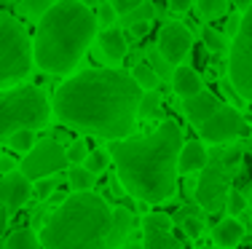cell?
I'll use <instances>...</instances> for the list:
<instances>
[{"label": "cell", "instance_id": "cell-18", "mask_svg": "<svg viewBox=\"0 0 252 249\" xmlns=\"http://www.w3.org/2000/svg\"><path fill=\"white\" fill-rule=\"evenodd\" d=\"M244 239V225L236 220V217H228V220L218 222L212 230V241L215 247H223V249H233L239 241Z\"/></svg>", "mask_w": 252, "mask_h": 249}, {"label": "cell", "instance_id": "cell-6", "mask_svg": "<svg viewBox=\"0 0 252 249\" xmlns=\"http://www.w3.org/2000/svg\"><path fill=\"white\" fill-rule=\"evenodd\" d=\"M32 40L25 25L0 11V88L19 86L32 73Z\"/></svg>", "mask_w": 252, "mask_h": 249}, {"label": "cell", "instance_id": "cell-8", "mask_svg": "<svg viewBox=\"0 0 252 249\" xmlns=\"http://www.w3.org/2000/svg\"><path fill=\"white\" fill-rule=\"evenodd\" d=\"M228 81L239 97L252 102V5L244 8L239 29L233 32V49L228 56Z\"/></svg>", "mask_w": 252, "mask_h": 249}, {"label": "cell", "instance_id": "cell-43", "mask_svg": "<svg viewBox=\"0 0 252 249\" xmlns=\"http://www.w3.org/2000/svg\"><path fill=\"white\" fill-rule=\"evenodd\" d=\"M83 3H86V5H97L99 0H83Z\"/></svg>", "mask_w": 252, "mask_h": 249}, {"label": "cell", "instance_id": "cell-1", "mask_svg": "<svg viewBox=\"0 0 252 249\" xmlns=\"http://www.w3.org/2000/svg\"><path fill=\"white\" fill-rule=\"evenodd\" d=\"M140 99L142 88L131 75L118 70H83L57 88L54 112L70 129L121 139L134 129Z\"/></svg>", "mask_w": 252, "mask_h": 249}, {"label": "cell", "instance_id": "cell-7", "mask_svg": "<svg viewBox=\"0 0 252 249\" xmlns=\"http://www.w3.org/2000/svg\"><path fill=\"white\" fill-rule=\"evenodd\" d=\"M242 147H218L212 158H207L201 177L196 180V201L207 212H220L225 206L228 191L233 188V174L242 166Z\"/></svg>", "mask_w": 252, "mask_h": 249}, {"label": "cell", "instance_id": "cell-31", "mask_svg": "<svg viewBox=\"0 0 252 249\" xmlns=\"http://www.w3.org/2000/svg\"><path fill=\"white\" fill-rule=\"evenodd\" d=\"M51 3L54 0H25V14L32 16V19H40L51 8Z\"/></svg>", "mask_w": 252, "mask_h": 249}, {"label": "cell", "instance_id": "cell-41", "mask_svg": "<svg viewBox=\"0 0 252 249\" xmlns=\"http://www.w3.org/2000/svg\"><path fill=\"white\" fill-rule=\"evenodd\" d=\"M233 5H236V8H250V5H252V0H233Z\"/></svg>", "mask_w": 252, "mask_h": 249}, {"label": "cell", "instance_id": "cell-25", "mask_svg": "<svg viewBox=\"0 0 252 249\" xmlns=\"http://www.w3.org/2000/svg\"><path fill=\"white\" fill-rule=\"evenodd\" d=\"M196 11L201 19H220L228 11V0H196Z\"/></svg>", "mask_w": 252, "mask_h": 249}, {"label": "cell", "instance_id": "cell-19", "mask_svg": "<svg viewBox=\"0 0 252 249\" xmlns=\"http://www.w3.org/2000/svg\"><path fill=\"white\" fill-rule=\"evenodd\" d=\"M131 228H134V215H131V209H126V206H118V209H113V230H110V249L124 244L126 236L131 233Z\"/></svg>", "mask_w": 252, "mask_h": 249}, {"label": "cell", "instance_id": "cell-5", "mask_svg": "<svg viewBox=\"0 0 252 249\" xmlns=\"http://www.w3.org/2000/svg\"><path fill=\"white\" fill-rule=\"evenodd\" d=\"M51 121V105L38 86H11L0 88V142L8 139L19 126L43 129Z\"/></svg>", "mask_w": 252, "mask_h": 249}, {"label": "cell", "instance_id": "cell-11", "mask_svg": "<svg viewBox=\"0 0 252 249\" xmlns=\"http://www.w3.org/2000/svg\"><path fill=\"white\" fill-rule=\"evenodd\" d=\"M193 49V38H190L188 27L180 22H166L164 29L158 32V54L164 62L180 64Z\"/></svg>", "mask_w": 252, "mask_h": 249}, {"label": "cell", "instance_id": "cell-26", "mask_svg": "<svg viewBox=\"0 0 252 249\" xmlns=\"http://www.w3.org/2000/svg\"><path fill=\"white\" fill-rule=\"evenodd\" d=\"M201 40H204V46H207V51H212V54H223V51L228 49L225 38L215 27H204L201 29Z\"/></svg>", "mask_w": 252, "mask_h": 249}, {"label": "cell", "instance_id": "cell-24", "mask_svg": "<svg viewBox=\"0 0 252 249\" xmlns=\"http://www.w3.org/2000/svg\"><path fill=\"white\" fill-rule=\"evenodd\" d=\"M8 145H11V150L27 153L30 147L35 145V129H30V126H19L16 132H11V137H8Z\"/></svg>", "mask_w": 252, "mask_h": 249}, {"label": "cell", "instance_id": "cell-30", "mask_svg": "<svg viewBox=\"0 0 252 249\" xmlns=\"http://www.w3.org/2000/svg\"><path fill=\"white\" fill-rule=\"evenodd\" d=\"M64 153H67V161L70 164H83V161H86V156H89V147H86V142H83V139H73L67 147H64Z\"/></svg>", "mask_w": 252, "mask_h": 249}, {"label": "cell", "instance_id": "cell-15", "mask_svg": "<svg viewBox=\"0 0 252 249\" xmlns=\"http://www.w3.org/2000/svg\"><path fill=\"white\" fill-rule=\"evenodd\" d=\"M97 43H99L102 56H105L110 64H118L126 56V38H124V32L118 27L102 29V32L97 35Z\"/></svg>", "mask_w": 252, "mask_h": 249}, {"label": "cell", "instance_id": "cell-29", "mask_svg": "<svg viewBox=\"0 0 252 249\" xmlns=\"http://www.w3.org/2000/svg\"><path fill=\"white\" fill-rule=\"evenodd\" d=\"M161 108V97L156 88H151V91H142V99H140V115H156Z\"/></svg>", "mask_w": 252, "mask_h": 249}, {"label": "cell", "instance_id": "cell-13", "mask_svg": "<svg viewBox=\"0 0 252 249\" xmlns=\"http://www.w3.org/2000/svg\"><path fill=\"white\" fill-rule=\"evenodd\" d=\"M30 195H32V185L22 171L14 169L11 174H3V180H0V204L8 212H19L30 201Z\"/></svg>", "mask_w": 252, "mask_h": 249}, {"label": "cell", "instance_id": "cell-12", "mask_svg": "<svg viewBox=\"0 0 252 249\" xmlns=\"http://www.w3.org/2000/svg\"><path fill=\"white\" fill-rule=\"evenodd\" d=\"M142 230V249H183L177 236H172V220L166 215H148Z\"/></svg>", "mask_w": 252, "mask_h": 249}, {"label": "cell", "instance_id": "cell-10", "mask_svg": "<svg viewBox=\"0 0 252 249\" xmlns=\"http://www.w3.org/2000/svg\"><path fill=\"white\" fill-rule=\"evenodd\" d=\"M199 134L209 145H228L244 134V118L242 112L231 105H220L212 115L199 126Z\"/></svg>", "mask_w": 252, "mask_h": 249}, {"label": "cell", "instance_id": "cell-3", "mask_svg": "<svg viewBox=\"0 0 252 249\" xmlns=\"http://www.w3.org/2000/svg\"><path fill=\"white\" fill-rule=\"evenodd\" d=\"M97 35V16L83 0H59L38 19L32 56L43 73L67 75L78 67Z\"/></svg>", "mask_w": 252, "mask_h": 249}, {"label": "cell", "instance_id": "cell-38", "mask_svg": "<svg viewBox=\"0 0 252 249\" xmlns=\"http://www.w3.org/2000/svg\"><path fill=\"white\" fill-rule=\"evenodd\" d=\"M169 8L175 11V14H185V11L190 8V0H169Z\"/></svg>", "mask_w": 252, "mask_h": 249}, {"label": "cell", "instance_id": "cell-33", "mask_svg": "<svg viewBox=\"0 0 252 249\" xmlns=\"http://www.w3.org/2000/svg\"><path fill=\"white\" fill-rule=\"evenodd\" d=\"M118 19V11L113 8V3H105V5H99V11H97V25L102 27H113V22Z\"/></svg>", "mask_w": 252, "mask_h": 249}, {"label": "cell", "instance_id": "cell-39", "mask_svg": "<svg viewBox=\"0 0 252 249\" xmlns=\"http://www.w3.org/2000/svg\"><path fill=\"white\" fill-rule=\"evenodd\" d=\"M8 215H11V212H8V209H5V206H3V204H0V236H3V230H5V225H8Z\"/></svg>", "mask_w": 252, "mask_h": 249}, {"label": "cell", "instance_id": "cell-4", "mask_svg": "<svg viewBox=\"0 0 252 249\" xmlns=\"http://www.w3.org/2000/svg\"><path fill=\"white\" fill-rule=\"evenodd\" d=\"M113 209L102 195L75 191L40 228L43 249H110Z\"/></svg>", "mask_w": 252, "mask_h": 249}, {"label": "cell", "instance_id": "cell-23", "mask_svg": "<svg viewBox=\"0 0 252 249\" xmlns=\"http://www.w3.org/2000/svg\"><path fill=\"white\" fill-rule=\"evenodd\" d=\"M175 222L183 225L185 236H190V239H199V236L204 233V220L196 212H188V209H180L175 215Z\"/></svg>", "mask_w": 252, "mask_h": 249}, {"label": "cell", "instance_id": "cell-9", "mask_svg": "<svg viewBox=\"0 0 252 249\" xmlns=\"http://www.w3.org/2000/svg\"><path fill=\"white\" fill-rule=\"evenodd\" d=\"M67 153L59 142L54 139H43V142H35L32 147L27 150V156L22 158L19 164V171L27 177L30 182H38L40 177H49V174H57L67 166Z\"/></svg>", "mask_w": 252, "mask_h": 249}, {"label": "cell", "instance_id": "cell-21", "mask_svg": "<svg viewBox=\"0 0 252 249\" xmlns=\"http://www.w3.org/2000/svg\"><path fill=\"white\" fill-rule=\"evenodd\" d=\"M67 180L73 191H92L94 182H97V174L92 169H86L83 164H73V169L67 171Z\"/></svg>", "mask_w": 252, "mask_h": 249}, {"label": "cell", "instance_id": "cell-42", "mask_svg": "<svg viewBox=\"0 0 252 249\" xmlns=\"http://www.w3.org/2000/svg\"><path fill=\"white\" fill-rule=\"evenodd\" d=\"M124 249H142V241H129Z\"/></svg>", "mask_w": 252, "mask_h": 249}, {"label": "cell", "instance_id": "cell-17", "mask_svg": "<svg viewBox=\"0 0 252 249\" xmlns=\"http://www.w3.org/2000/svg\"><path fill=\"white\" fill-rule=\"evenodd\" d=\"M172 88H175L177 97H193V94H199L204 88L201 83V75L196 73L193 67H185V64H177L175 75H172Z\"/></svg>", "mask_w": 252, "mask_h": 249}, {"label": "cell", "instance_id": "cell-32", "mask_svg": "<svg viewBox=\"0 0 252 249\" xmlns=\"http://www.w3.org/2000/svg\"><path fill=\"white\" fill-rule=\"evenodd\" d=\"M54 191H57V180H51V177H40L38 185H35V195H38L40 201H49Z\"/></svg>", "mask_w": 252, "mask_h": 249}, {"label": "cell", "instance_id": "cell-27", "mask_svg": "<svg viewBox=\"0 0 252 249\" xmlns=\"http://www.w3.org/2000/svg\"><path fill=\"white\" fill-rule=\"evenodd\" d=\"M225 209L231 217H239L244 209H247V195H244L242 191H236V188H231L228 191V198H225Z\"/></svg>", "mask_w": 252, "mask_h": 249}, {"label": "cell", "instance_id": "cell-2", "mask_svg": "<svg viewBox=\"0 0 252 249\" xmlns=\"http://www.w3.org/2000/svg\"><path fill=\"white\" fill-rule=\"evenodd\" d=\"M183 147V129L175 121H161L145 137L110 139V158L116 161L118 182L126 193L148 204H161L177 191V156Z\"/></svg>", "mask_w": 252, "mask_h": 249}, {"label": "cell", "instance_id": "cell-16", "mask_svg": "<svg viewBox=\"0 0 252 249\" xmlns=\"http://www.w3.org/2000/svg\"><path fill=\"white\" fill-rule=\"evenodd\" d=\"M209 153L201 142H183L177 156V171L180 174H193V171H201L204 164H207Z\"/></svg>", "mask_w": 252, "mask_h": 249}, {"label": "cell", "instance_id": "cell-14", "mask_svg": "<svg viewBox=\"0 0 252 249\" xmlns=\"http://www.w3.org/2000/svg\"><path fill=\"white\" fill-rule=\"evenodd\" d=\"M220 105H223V102H220L218 97H212L209 91H204V88H201L199 94H193V97H185V99H183L185 118H188L193 126H201V123L207 121V118L212 115V112L218 110Z\"/></svg>", "mask_w": 252, "mask_h": 249}, {"label": "cell", "instance_id": "cell-40", "mask_svg": "<svg viewBox=\"0 0 252 249\" xmlns=\"http://www.w3.org/2000/svg\"><path fill=\"white\" fill-rule=\"evenodd\" d=\"M239 22H242L239 16H231V19H228V35H233L239 29Z\"/></svg>", "mask_w": 252, "mask_h": 249}, {"label": "cell", "instance_id": "cell-36", "mask_svg": "<svg viewBox=\"0 0 252 249\" xmlns=\"http://www.w3.org/2000/svg\"><path fill=\"white\" fill-rule=\"evenodd\" d=\"M110 3H113V8H116L118 14H121V16H126L129 11H134L140 3H145V0H110Z\"/></svg>", "mask_w": 252, "mask_h": 249}, {"label": "cell", "instance_id": "cell-22", "mask_svg": "<svg viewBox=\"0 0 252 249\" xmlns=\"http://www.w3.org/2000/svg\"><path fill=\"white\" fill-rule=\"evenodd\" d=\"M5 249H40V239H38V233H35V230L19 228V230H14V233L8 236Z\"/></svg>", "mask_w": 252, "mask_h": 249}, {"label": "cell", "instance_id": "cell-35", "mask_svg": "<svg viewBox=\"0 0 252 249\" xmlns=\"http://www.w3.org/2000/svg\"><path fill=\"white\" fill-rule=\"evenodd\" d=\"M129 29L134 38H145L151 32V19H137V22H129Z\"/></svg>", "mask_w": 252, "mask_h": 249}, {"label": "cell", "instance_id": "cell-37", "mask_svg": "<svg viewBox=\"0 0 252 249\" xmlns=\"http://www.w3.org/2000/svg\"><path fill=\"white\" fill-rule=\"evenodd\" d=\"M14 169H16V158L3 156V153H0V174H11Z\"/></svg>", "mask_w": 252, "mask_h": 249}, {"label": "cell", "instance_id": "cell-44", "mask_svg": "<svg viewBox=\"0 0 252 249\" xmlns=\"http://www.w3.org/2000/svg\"><path fill=\"white\" fill-rule=\"evenodd\" d=\"M247 206H250V209H252V193H250V198H247Z\"/></svg>", "mask_w": 252, "mask_h": 249}, {"label": "cell", "instance_id": "cell-34", "mask_svg": "<svg viewBox=\"0 0 252 249\" xmlns=\"http://www.w3.org/2000/svg\"><path fill=\"white\" fill-rule=\"evenodd\" d=\"M126 16H129L131 22H137V19H153V16H156V8H153L151 3H140L134 11H129Z\"/></svg>", "mask_w": 252, "mask_h": 249}, {"label": "cell", "instance_id": "cell-28", "mask_svg": "<svg viewBox=\"0 0 252 249\" xmlns=\"http://www.w3.org/2000/svg\"><path fill=\"white\" fill-rule=\"evenodd\" d=\"M107 164H110V153H105V150H89L86 161H83V166H86V169H92L94 174L105 171Z\"/></svg>", "mask_w": 252, "mask_h": 249}, {"label": "cell", "instance_id": "cell-45", "mask_svg": "<svg viewBox=\"0 0 252 249\" xmlns=\"http://www.w3.org/2000/svg\"><path fill=\"white\" fill-rule=\"evenodd\" d=\"M204 249H212V247H204ZM218 249H223V247H218Z\"/></svg>", "mask_w": 252, "mask_h": 249}, {"label": "cell", "instance_id": "cell-20", "mask_svg": "<svg viewBox=\"0 0 252 249\" xmlns=\"http://www.w3.org/2000/svg\"><path fill=\"white\" fill-rule=\"evenodd\" d=\"M131 78H134L137 83H140V88L142 91H151V88H158V73H156V67L151 62H137L134 64V70H131Z\"/></svg>", "mask_w": 252, "mask_h": 249}]
</instances>
